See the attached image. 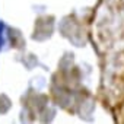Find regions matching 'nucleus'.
<instances>
[{"label":"nucleus","instance_id":"obj_1","mask_svg":"<svg viewBox=\"0 0 124 124\" xmlns=\"http://www.w3.org/2000/svg\"><path fill=\"white\" fill-rule=\"evenodd\" d=\"M5 23L3 22H0V50H2L3 44H5Z\"/></svg>","mask_w":124,"mask_h":124}]
</instances>
